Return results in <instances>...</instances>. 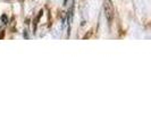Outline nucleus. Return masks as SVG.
<instances>
[{
  "instance_id": "f257e3e1",
  "label": "nucleus",
  "mask_w": 151,
  "mask_h": 136,
  "mask_svg": "<svg viewBox=\"0 0 151 136\" xmlns=\"http://www.w3.org/2000/svg\"><path fill=\"white\" fill-rule=\"evenodd\" d=\"M105 16H106L108 24L110 25L113 23L114 16H115V10H114V6L111 0H106L105 1Z\"/></svg>"
},
{
  "instance_id": "f03ea898",
  "label": "nucleus",
  "mask_w": 151,
  "mask_h": 136,
  "mask_svg": "<svg viewBox=\"0 0 151 136\" xmlns=\"http://www.w3.org/2000/svg\"><path fill=\"white\" fill-rule=\"evenodd\" d=\"M1 21H2V24H7V22H8L7 16H6V15H2V16H1Z\"/></svg>"
}]
</instances>
